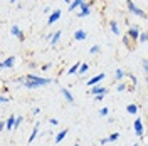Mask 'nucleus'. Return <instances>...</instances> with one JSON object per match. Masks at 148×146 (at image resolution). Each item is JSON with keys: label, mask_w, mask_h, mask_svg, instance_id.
Returning a JSON list of instances; mask_svg holds the SVG:
<instances>
[{"label": "nucleus", "mask_w": 148, "mask_h": 146, "mask_svg": "<svg viewBox=\"0 0 148 146\" xmlns=\"http://www.w3.org/2000/svg\"><path fill=\"white\" fill-rule=\"evenodd\" d=\"M15 84H20L24 86L25 89H39V87H44V86H49L52 79L51 77H40V76H36V74H27L25 77L22 79H15Z\"/></svg>", "instance_id": "1"}, {"label": "nucleus", "mask_w": 148, "mask_h": 146, "mask_svg": "<svg viewBox=\"0 0 148 146\" xmlns=\"http://www.w3.org/2000/svg\"><path fill=\"white\" fill-rule=\"evenodd\" d=\"M126 9H128V12L131 15H136V17H141V18H148V14L143 9H140L133 0H126Z\"/></svg>", "instance_id": "2"}, {"label": "nucleus", "mask_w": 148, "mask_h": 146, "mask_svg": "<svg viewBox=\"0 0 148 146\" xmlns=\"http://www.w3.org/2000/svg\"><path fill=\"white\" fill-rule=\"evenodd\" d=\"M133 133L136 138H143L145 136V126H143V119L136 118L133 121Z\"/></svg>", "instance_id": "3"}, {"label": "nucleus", "mask_w": 148, "mask_h": 146, "mask_svg": "<svg viewBox=\"0 0 148 146\" xmlns=\"http://www.w3.org/2000/svg\"><path fill=\"white\" fill-rule=\"evenodd\" d=\"M91 7H92V2H86V3H83L79 9H77V17L79 18H84V17H88L89 14H91Z\"/></svg>", "instance_id": "4"}, {"label": "nucleus", "mask_w": 148, "mask_h": 146, "mask_svg": "<svg viewBox=\"0 0 148 146\" xmlns=\"http://www.w3.org/2000/svg\"><path fill=\"white\" fill-rule=\"evenodd\" d=\"M126 35L131 39V40H136L138 42L140 35H141V30H140V25H130L128 30H126Z\"/></svg>", "instance_id": "5"}, {"label": "nucleus", "mask_w": 148, "mask_h": 146, "mask_svg": "<svg viewBox=\"0 0 148 146\" xmlns=\"http://www.w3.org/2000/svg\"><path fill=\"white\" fill-rule=\"evenodd\" d=\"M61 15H62V10L61 9H56L52 14H49V17H47V25H54L56 22L61 18Z\"/></svg>", "instance_id": "6"}, {"label": "nucleus", "mask_w": 148, "mask_h": 146, "mask_svg": "<svg viewBox=\"0 0 148 146\" xmlns=\"http://www.w3.org/2000/svg\"><path fill=\"white\" fill-rule=\"evenodd\" d=\"M14 65H15V55H9L7 59H3V61L0 62V69L5 71V69H12Z\"/></svg>", "instance_id": "7"}, {"label": "nucleus", "mask_w": 148, "mask_h": 146, "mask_svg": "<svg viewBox=\"0 0 148 146\" xmlns=\"http://www.w3.org/2000/svg\"><path fill=\"white\" fill-rule=\"evenodd\" d=\"M10 34H12L14 37H17L20 42H24V40H25V34L22 32V29L18 27V25H12V27H10Z\"/></svg>", "instance_id": "8"}, {"label": "nucleus", "mask_w": 148, "mask_h": 146, "mask_svg": "<svg viewBox=\"0 0 148 146\" xmlns=\"http://www.w3.org/2000/svg\"><path fill=\"white\" fill-rule=\"evenodd\" d=\"M103 79H104V72H99V74H96L94 77H91V79H88V81H86V86H88V87H92V86H98V84H99V82H101Z\"/></svg>", "instance_id": "9"}, {"label": "nucleus", "mask_w": 148, "mask_h": 146, "mask_svg": "<svg viewBox=\"0 0 148 146\" xmlns=\"http://www.w3.org/2000/svg\"><path fill=\"white\" fill-rule=\"evenodd\" d=\"M120 133H111L110 136H106V138H101V139H99V145H108V143H114V141H118V139H120Z\"/></svg>", "instance_id": "10"}, {"label": "nucleus", "mask_w": 148, "mask_h": 146, "mask_svg": "<svg viewBox=\"0 0 148 146\" xmlns=\"http://www.w3.org/2000/svg\"><path fill=\"white\" fill-rule=\"evenodd\" d=\"M73 39H74V40H77V42H83V40H86V39H88V32H86L84 29H77V30L74 32Z\"/></svg>", "instance_id": "11"}, {"label": "nucleus", "mask_w": 148, "mask_h": 146, "mask_svg": "<svg viewBox=\"0 0 148 146\" xmlns=\"http://www.w3.org/2000/svg\"><path fill=\"white\" fill-rule=\"evenodd\" d=\"M61 37H62V30H56L54 34H52V37H51V40H49V44H51L52 47H56L57 44H59Z\"/></svg>", "instance_id": "12"}, {"label": "nucleus", "mask_w": 148, "mask_h": 146, "mask_svg": "<svg viewBox=\"0 0 148 146\" xmlns=\"http://www.w3.org/2000/svg\"><path fill=\"white\" fill-rule=\"evenodd\" d=\"M67 133H69V129L67 128H64V129H61L57 134H56V138H54V141H56V145H59V143H62L64 141V138L67 136Z\"/></svg>", "instance_id": "13"}, {"label": "nucleus", "mask_w": 148, "mask_h": 146, "mask_svg": "<svg viewBox=\"0 0 148 146\" xmlns=\"http://www.w3.org/2000/svg\"><path fill=\"white\" fill-rule=\"evenodd\" d=\"M61 94L64 96V99L69 102V104H74V96L71 94V91L69 89H66V87H61Z\"/></svg>", "instance_id": "14"}, {"label": "nucleus", "mask_w": 148, "mask_h": 146, "mask_svg": "<svg viewBox=\"0 0 148 146\" xmlns=\"http://www.w3.org/2000/svg\"><path fill=\"white\" fill-rule=\"evenodd\" d=\"M15 123H17V116L10 114L9 119H7V131H14L15 129Z\"/></svg>", "instance_id": "15"}, {"label": "nucleus", "mask_w": 148, "mask_h": 146, "mask_svg": "<svg viewBox=\"0 0 148 146\" xmlns=\"http://www.w3.org/2000/svg\"><path fill=\"white\" fill-rule=\"evenodd\" d=\"M103 92H108V89L98 84V86H92V87H91L89 94H91V96H98V94H103Z\"/></svg>", "instance_id": "16"}, {"label": "nucleus", "mask_w": 148, "mask_h": 146, "mask_svg": "<svg viewBox=\"0 0 148 146\" xmlns=\"http://www.w3.org/2000/svg\"><path fill=\"white\" fill-rule=\"evenodd\" d=\"M39 128H40V123H36V124H34V128H32L30 136H29V143H34V141H36L37 134H39Z\"/></svg>", "instance_id": "17"}, {"label": "nucleus", "mask_w": 148, "mask_h": 146, "mask_svg": "<svg viewBox=\"0 0 148 146\" xmlns=\"http://www.w3.org/2000/svg\"><path fill=\"white\" fill-rule=\"evenodd\" d=\"M83 3H86L84 0H73L71 3H69V12H74V10H77Z\"/></svg>", "instance_id": "18"}, {"label": "nucleus", "mask_w": 148, "mask_h": 146, "mask_svg": "<svg viewBox=\"0 0 148 146\" xmlns=\"http://www.w3.org/2000/svg\"><path fill=\"white\" fill-rule=\"evenodd\" d=\"M125 76H126V72H125L123 69H120V67H118V69L114 71V81L121 82V81H123V79H125Z\"/></svg>", "instance_id": "19"}, {"label": "nucleus", "mask_w": 148, "mask_h": 146, "mask_svg": "<svg viewBox=\"0 0 148 146\" xmlns=\"http://www.w3.org/2000/svg\"><path fill=\"white\" fill-rule=\"evenodd\" d=\"M110 29L114 35H120V25H118L116 20H110Z\"/></svg>", "instance_id": "20"}, {"label": "nucleus", "mask_w": 148, "mask_h": 146, "mask_svg": "<svg viewBox=\"0 0 148 146\" xmlns=\"http://www.w3.org/2000/svg\"><path fill=\"white\" fill-rule=\"evenodd\" d=\"M138 104H135V102H131V104H128V106H126V113H128V114H136V113H138Z\"/></svg>", "instance_id": "21"}, {"label": "nucleus", "mask_w": 148, "mask_h": 146, "mask_svg": "<svg viewBox=\"0 0 148 146\" xmlns=\"http://www.w3.org/2000/svg\"><path fill=\"white\" fill-rule=\"evenodd\" d=\"M81 64H83V62H76L73 67H69L67 74H69V76H73V74H77V72H79V67H81Z\"/></svg>", "instance_id": "22"}, {"label": "nucleus", "mask_w": 148, "mask_h": 146, "mask_svg": "<svg viewBox=\"0 0 148 146\" xmlns=\"http://www.w3.org/2000/svg\"><path fill=\"white\" fill-rule=\"evenodd\" d=\"M88 71H89V64H88V62H83V64H81V67H79V72H77V76H84Z\"/></svg>", "instance_id": "23"}, {"label": "nucleus", "mask_w": 148, "mask_h": 146, "mask_svg": "<svg viewBox=\"0 0 148 146\" xmlns=\"http://www.w3.org/2000/svg\"><path fill=\"white\" fill-rule=\"evenodd\" d=\"M128 77H130V81H131V89H135L136 84H138V77L135 74H128Z\"/></svg>", "instance_id": "24"}, {"label": "nucleus", "mask_w": 148, "mask_h": 146, "mask_svg": "<svg viewBox=\"0 0 148 146\" xmlns=\"http://www.w3.org/2000/svg\"><path fill=\"white\" fill-rule=\"evenodd\" d=\"M126 89H128V86H126L123 81L118 82V86H116V91H118V92H123V91H126Z\"/></svg>", "instance_id": "25"}, {"label": "nucleus", "mask_w": 148, "mask_h": 146, "mask_svg": "<svg viewBox=\"0 0 148 146\" xmlns=\"http://www.w3.org/2000/svg\"><path fill=\"white\" fill-rule=\"evenodd\" d=\"M99 52H101V47L99 46H92L91 49H89V54L91 55H96V54H99Z\"/></svg>", "instance_id": "26"}, {"label": "nucleus", "mask_w": 148, "mask_h": 146, "mask_svg": "<svg viewBox=\"0 0 148 146\" xmlns=\"http://www.w3.org/2000/svg\"><path fill=\"white\" fill-rule=\"evenodd\" d=\"M138 42H141V44H145V42H148V30H147V32H141V35H140Z\"/></svg>", "instance_id": "27"}, {"label": "nucleus", "mask_w": 148, "mask_h": 146, "mask_svg": "<svg viewBox=\"0 0 148 146\" xmlns=\"http://www.w3.org/2000/svg\"><path fill=\"white\" fill-rule=\"evenodd\" d=\"M98 114H99L101 118H104V116H108V114H110V108H101V109L98 111Z\"/></svg>", "instance_id": "28"}, {"label": "nucleus", "mask_w": 148, "mask_h": 146, "mask_svg": "<svg viewBox=\"0 0 148 146\" xmlns=\"http://www.w3.org/2000/svg\"><path fill=\"white\" fill-rule=\"evenodd\" d=\"M141 65H143V71H145V76H148V57L141 61Z\"/></svg>", "instance_id": "29"}, {"label": "nucleus", "mask_w": 148, "mask_h": 146, "mask_svg": "<svg viewBox=\"0 0 148 146\" xmlns=\"http://www.w3.org/2000/svg\"><path fill=\"white\" fill-rule=\"evenodd\" d=\"M130 42H131V39H130V37L126 35V34H125V35H123V44H125V46L128 47V49H131V46H130Z\"/></svg>", "instance_id": "30"}, {"label": "nucleus", "mask_w": 148, "mask_h": 146, "mask_svg": "<svg viewBox=\"0 0 148 146\" xmlns=\"http://www.w3.org/2000/svg\"><path fill=\"white\" fill-rule=\"evenodd\" d=\"M106 94H108V92H103V94H98V96H94V101H98V102H101V101L104 99V98H106Z\"/></svg>", "instance_id": "31"}, {"label": "nucleus", "mask_w": 148, "mask_h": 146, "mask_svg": "<svg viewBox=\"0 0 148 146\" xmlns=\"http://www.w3.org/2000/svg\"><path fill=\"white\" fill-rule=\"evenodd\" d=\"M24 121H25V119L22 118V116H17V123H15V129H17L18 126H20V124H22V123H24Z\"/></svg>", "instance_id": "32"}, {"label": "nucleus", "mask_w": 148, "mask_h": 146, "mask_svg": "<svg viewBox=\"0 0 148 146\" xmlns=\"http://www.w3.org/2000/svg\"><path fill=\"white\" fill-rule=\"evenodd\" d=\"M49 124H51V126H57V124H59V121H57L56 118H51V119H49Z\"/></svg>", "instance_id": "33"}, {"label": "nucleus", "mask_w": 148, "mask_h": 146, "mask_svg": "<svg viewBox=\"0 0 148 146\" xmlns=\"http://www.w3.org/2000/svg\"><path fill=\"white\" fill-rule=\"evenodd\" d=\"M9 98H7V96H0V102H2V104H5V102H9Z\"/></svg>", "instance_id": "34"}, {"label": "nucleus", "mask_w": 148, "mask_h": 146, "mask_svg": "<svg viewBox=\"0 0 148 146\" xmlns=\"http://www.w3.org/2000/svg\"><path fill=\"white\" fill-rule=\"evenodd\" d=\"M51 67H52V65H51V64H44V65H42V67H40V69H42V71L46 72V71H49Z\"/></svg>", "instance_id": "35"}, {"label": "nucleus", "mask_w": 148, "mask_h": 146, "mask_svg": "<svg viewBox=\"0 0 148 146\" xmlns=\"http://www.w3.org/2000/svg\"><path fill=\"white\" fill-rule=\"evenodd\" d=\"M32 114H34V116L40 114V108H34V109H32Z\"/></svg>", "instance_id": "36"}, {"label": "nucleus", "mask_w": 148, "mask_h": 146, "mask_svg": "<svg viewBox=\"0 0 148 146\" xmlns=\"http://www.w3.org/2000/svg\"><path fill=\"white\" fill-rule=\"evenodd\" d=\"M51 12V7H44V14H49Z\"/></svg>", "instance_id": "37"}, {"label": "nucleus", "mask_w": 148, "mask_h": 146, "mask_svg": "<svg viewBox=\"0 0 148 146\" xmlns=\"http://www.w3.org/2000/svg\"><path fill=\"white\" fill-rule=\"evenodd\" d=\"M62 2H64V3H71V0H62Z\"/></svg>", "instance_id": "38"}, {"label": "nucleus", "mask_w": 148, "mask_h": 146, "mask_svg": "<svg viewBox=\"0 0 148 146\" xmlns=\"http://www.w3.org/2000/svg\"><path fill=\"white\" fill-rule=\"evenodd\" d=\"M74 146H81V145H79V141H76V143H74Z\"/></svg>", "instance_id": "39"}, {"label": "nucleus", "mask_w": 148, "mask_h": 146, "mask_svg": "<svg viewBox=\"0 0 148 146\" xmlns=\"http://www.w3.org/2000/svg\"><path fill=\"white\" fill-rule=\"evenodd\" d=\"M10 3H17V0H10Z\"/></svg>", "instance_id": "40"}, {"label": "nucleus", "mask_w": 148, "mask_h": 146, "mask_svg": "<svg viewBox=\"0 0 148 146\" xmlns=\"http://www.w3.org/2000/svg\"><path fill=\"white\" fill-rule=\"evenodd\" d=\"M133 146H140V145H138V143H133Z\"/></svg>", "instance_id": "41"}, {"label": "nucleus", "mask_w": 148, "mask_h": 146, "mask_svg": "<svg viewBox=\"0 0 148 146\" xmlns=\"http://www.w3.org/2000/svg\"><path fill=\"white\" fill-rule=\"evenodd\" d=\"M147 84H148V76H147Z\"/></svg>", "instance_id": "42"}]
</instances>
